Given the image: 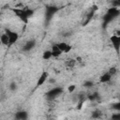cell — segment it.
<instances>
[{"mask_svg": "<svg viewBox=\"0 0 120 120\" xmlns=\"http://www.w3.org/2000/svg\"><path fill=\"white\" fill-rule=\"evenodd\" d=\"M101 112L99 111V110H96V111H94V112H92V118L93 119H98V118H100L101 117Z\"/></svg>", "mask_w": 120, "mask_h": 120, "instance_id": "cell-13", "label": "cell"}, {"mask_svg": "<svg viewBox=\"0 0 120 120\" xmlns=\"http://www.w3.org/2000/svg\"><path fill=\"white\" fill-rule=\"evenodd\" d=\"M51 52H52V57H58V56H60V55L62 54V52L57 48L56 44H53V45H52Z\"/></svg>", "mask_w": 120, "mask_h": 120, "instance_id": "cell-9", "label": "cell"}, {"mask_svg": "<svg viewBox=\"0 0 120 120\" xmlns=\"http://www.w3.org/2000/svg\"><path fill=\"white\" fill-rule=\"evenodd\" d=\"M112 120H119L120 119V113H113L112 116Z\"/></svg>", "mask_w": 120, "mask_h": 120, "instance_id": "cell-18", "label": "cell"}, {"mask_svg": "<svg viewBox=\"0 0 120 120\" xmlns=\"http://www.w3.org/2000/svg\"><path fill=\"white\" fill-rule=\"evenodd\" d=\"M15 118L17 120H27L28 118V113L27 112L25 111H20V112H17L15 113Z\"/></svg>", "mask_w": 120, "mask_h": 120, "instance_id": "cell-7", "label": "cell"}, {"mask_svg": "<svg viewBox=\"0 0 120 120\" xmlns=\"http://www.w3.org/2000/svg\"><path fill=\"white\" fill-rule=\"evenodd\" d=\"M9 89H10L11 91H15V90L17 89V84H16V82H12L10 83V85H9Z\"/></svg>", "mask_w": 120, "mask_h": 120, "instance_id": "cell-17", "label": "cell"}, {"mask_svg": "<svg viewBox=\"0 0 120 120\" xmlns=\"http://www.w3.org/2000/svg\"><path fill=\"white\" fill-rule=\"evenodd\" d=\"M4 32L6 33V35L8 38V41H9V45L8 46H11V45L15 44L18 41V39H19V34L16 31H13V30H10V29H5Z\"/></svg>", "mask_w": 120, "mask_h": 120, "instance_id": "cell-2", "label": "cell"}, {"mask_svg": "<svg viewBox=\"0 0 120 120\" xmlns=\"http://www.w3.org/2000/svg\"><path fill=\"white\" fill-rule=\"evenodd\" d=\"M52 56V52L51 50H47V51H44L43 53H42V59L43 60H49L51 59Z\"/></svg>", "mask_w": 120, "mask_h": 120, "instance_id": "cell-12", "label": "cell"}, {"mask_svg": "<svg viewBox=\"0 0 120 120\" xmlns=\"http://www.w3.org/2000/svg\"><path fill=\"white\" fill-rule=\"evenodd\" d=\"M61 92H62V88H60V87H55V88H52V89L49 90V91L46 93V96H47L48 98H53L57 97Z\"/></svg>", "mask_w": 120, "mask_h": 120, "instance_id": "cell-6", "label": "cell"}, {"mask_svg": "<svg viewBox=\"0 0 120 120\" xmlns=\"http://www.w3.org/2000/svg\"><path fill=\"white\" fill-rule=\"evenodd\" d=\"M56 46H57V48L62 52V53H63V52L68 53V52H69L71 51V49H72V46H71V45H69V44H68L67 42H64V41H61V42H59V43H56Z\"/></svg>", "mask_w": 120, "mask_h": 120, "instance_id": "cell-3", "label": "cell"}, {"mask_svg": "<svg viewBox=\"0 0 120 120\" xmlns=\"http://www.w3.org/2000/svg\"><path fill=\"white\" fill-rule=\"evenodd\" d=\"M48 77H49V73H48L47 71H43V72L39 75V77L38 78V81H37V86H41L42 84H44L45 82L47 81Z\"/></svg>", "mask_w": 120, "mask_h": 120, "instance_id": "cell-5", "label": "cell"}, {"mask_svg": "<svg viewBox=\"0 0 120 120\" xmlns=\"http://www.w3.org/2000/svg\"><path fill=\"white\" fill-rule=\"evenodd\" d=\"M0 42H1V44L4 45V46H8V45H9L8 38V36L6 35L5 32H4L3 34H1V36H0Z\"/></svg>", "mask_w": 120, "mask_h": 120, "instance_id": "cell-11", "label": "cell"}, {"mask_svg": "<svg viewBox=\"0 0 120 120\" xmlns=\"http://www.w3.org/2000/svg\"><path fill=\"white\" fill-rule=\"evenodd\" d=\"M99 82H101V83H106V82H109L111 80H112V76L108 73V72H105V73H103L102 75H100V77H99Z\"/></svg>", "mask_w": 120, "mask_h": 120, "instance_id": "cell-8", "label": "cell"}, {"mask_svg": "<svg viewBox=\"0 0 120 120\" xmlns=\"http://www.w3.org/2000/svg\"><path fill=\"white\" fill-rule=\"evenodd\" d=\"M35 45H36V41H35L34 39L29 40V41H27V42L25 43V45L23 46V50L26 51V52H29L30 50H32V49L35 47Z\"/></svg>", "mask_w": 120, "mask_h": 120, "instance_id": "cell-10", "label": "cell"}, {"mask_svg": "<svg viewBox=\"0 0 120 120\" xmlns=\"http://www.w3.org/2000/svg\"><path fill=\"white\" fill-rule=\"evenodd\" d=\"M75 64H76L75 59H68V60L66 61V65H67V67H68V68H73V67L75 66Z\"/></svg>", "mask_w": 120, "mask_h": 120, "instance_id": "cell-14", "label": "cell"}, {"mask_svg": "<svg viewBox=\"0 0 120 120\" xmlns=\"http://www.w3.org/2000/svg\"><path fill=\"white\" fill-rule=\"evenodd\" d=\"M0 76H1V72H0Z\"/></svg>", "mask_w": 120, "mask_h": 120, "instance_id": "cell-20", "label": "cell"}, {"mask_svg": "<svg viewBox=\"0 0 120 120\" xmlns=\"http://www.w3.org/2000/svg\"><path fill=\"white\" fill-rule=\"evenodd\" d=\"M108 73L112 77V76H114V75H116V73H117V68H115V67H112L110 69H109V71H108Z\"/></svg>", "mask_w": 120, "mask_h": 120, "instance_id": "cell-15", "label": "cell"}, {"mask_svg": "<svg viewBox=\"0 0 120 120\" xmlns=\"http://www.w3.org/2000/svg\"><path fill=\"white\" fill-rule=\"evenodd\" d=\"M110 39L112 43V46H113L114 50L116 51V52H119V47H120V36H117V35L113 34L112 36H111Z\"/></svg>", "mask_w": 120, "mask_h": 120, "instance_id": "cell-4", "label": "cell"}, {"mask_svg": "<svg viewBox=\"0 0 120 120\" xmlns=\"http://www.w3.org/2000/svg\"><path fill=\"white\" fill-rule=\"evenodd\" d=\"M0 15H1V12H0Z\"/></svg>", "mask_w": 120, "mask_h": 120, "instance_id": "cell-21", "label": "cell"}, {"mask_svg": "<svg viewBox=\"0 0 120 120\" xmlns=\"http://www.w3.org/2000/svg\"><path fill=\"white\" fill-rule=\"evenodd\" d=\"M92 85H93L92 82H86L83 83V86H85V87H91Z\"/></svg>", "mask_w": 120, "mask_h": 120, "instance_id": "cell-19", "label": "cell"}, {"mask_svg": "<svg viewBox=\"0 0 120 120\" xmlns=\"http://www.w3.org/2000/svg\"><path fill=\"white\" fill-rule=\"evenodd\" d=\"M11 10L15 13V15L24 23H27L29 19L33 16L34 14V9L30 8H11Z\"/></svg>", "mask_w": 120, "mask_h": 120, "instance_id": "cell-1", "label": "cell"}, {"mask_svg": "<svg viewBox=\"0 0 120 120\" xmlns=\"http://www.w3.org/2000/svg\"><path fill=\"white\" fill-rule=\"evenodd\" d=\"M75 89H76V85H75V84H69V85L68 86V92L69 94H72V93L75 91Z\"/></svg>", "mask_w": 120, "mask_h": 120, "instance_id": "cell-16", "label": "cell"}]
</instances>
